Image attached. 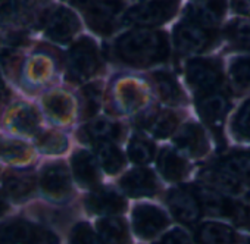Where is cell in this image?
Masks as SVG:
<instances>
[{
  "instance_id": "6da1fadb",
  "label": "cell",
  "mask_w": 250,
  "mask_h": 244,
  "mask_svg": "<svg viewBox=\"0 0 250 244\" xmlns=\"http://www.w3.org/2000/svg\"><path fill=\"white\" fill-rule=\"evenodd\" d=\"M169 46L168 39L164 33L142 28L134 30L116 41L118 58L131 66H150L159 63L168 58Z\"/></svg>"
},
{
  "instance_id": "7a4b0ae2",
  "label": "cell",
  "mask_w": 250,
  "mask_h": 244,
  "mask_svg": "<svg viewBox=\"0 0 250 244\" xmlns=\"http://www.w3.org/2000/svg\"><path fill=\"white\" fill-rule=\"evenodd\" d=\"M0 244H58V237L36 224L14 219L0 224Z\"/></svg>"
},
{
  "instance_id": "3957f363",
  "label": "cell",
  "mask_w": 250,
  "mask_h": 244,
  "mask_svg": "<svg viewBox=\"0 0 250 244\" xmlns=\"http://www.w3.org/2000/svg\"><path fill=\"white\" fill-rule=\"evenodd\" d=\"M180 0H149L131 8L125 21L139 27H155L168 22L178 12Z\"/></svg>"
},
{
  "instance_id": "277c9868",
  "label": "cell",
  "mask_w": 250,
  "mask_h": 244,
  "mask_svg": "<svg viewBox=\"0 0 250 244\" xmlns=\"http://www.w3.org/2000/svg\"><path fill=\"white\" fill-rule=\"evenodd\" d=\"M71 3L83 11L91 30L100 34H110L121 11L119 0H71Z\"/></svg>"
},
{
  "instance_id": "5b68a950",
  "label": "cell",
  "mask_w": 250,
  "mask_h": 244,
  "mask_svg": "<svg viewBox=\"0 0 250 244\" xmlns=\"http://www.w3.org/2000/svg\"><path fill=\"white\" fill-rule=\"evenodd\" d=\"M100 68V58L93 40L84 37L77 41L68 55V69L71 78L83 81L93 77Z\"/></svg>"
},
{
  "instance_id": "8992f818",
  "label": "cell",
  "mask_w": 250,
  "mask_h": 244,
  "mask_svg": "<svg viewBox=\"0 0 250 244\" xmlns=\"http://www.w3.org/2000/svg\"><path fill=\"white\" fill-rule=\"evenodd\" d=\"M187 81L190 87L202 94L212 93L222 81L221 63L216 59H193L187 65Z\"/></svg>"
},
{
  "instance_id": "52a82bcc",
  "label": "cell",
  "mask_w": 250,
  "mask_h": 244,
  "mask_svg": "<svg viewBox=\"0 0 250 244\" xmlns=\"http://www.w3.org/2000/svg\"><path fill=\"white\" fill-rule=\"evenodd\" d=\"M175 47L183 53H200L213 41V33L209 28L186 21L177 25L174 31Z\"/></svg>"
},
{
  "instance_id": "ba28073f",
  "label": "cell",
  "mask_w": 250,
  "mask_h": 244,
  "mask_svg": "<svg viewBox=\"0 0 250 244\" xmlns=\"http://www.w3.org/2000/svg\"><path fill=\"white\" fill-rule=\"evenodd\" d=\"M168 206L172 215L183 224H194L199 221L203 209L196 191L186 187H178L169 191Z\"/></svg>"
},
{
  "instance_id": "9c48e42d",
  "label": "cell",
  "mask_w": 250,
  "mask_h": 244,
  "mask_svg": "<svg viewBox=\"0 0 250 244\" xmlns=\"http://www.w3.org/2000/svg\"><path fill=\"white\" fill-rule=\"evenodd\" d=\"M168 225L167 213L152 204H140L133 212L134 232L142 238H152Z\"/></svg>"
},
{
  "instance_id": "30bf717a",
  "label": "cell",
  "mask_w": 250,
  "mask_h": 244,
  "mask_svg": "<svg viewBox=\"0 0 250 244\" xmlns=\"http://www.w3.org/2000/svg\"><path fill=\"white\" fill-rule=\"evenodd\" d=\"M43 193L53 200H65L71 194V178L63 163H52L46 166L40 178Z\"/></svg>"
},
{
  "instance_id": "8fae6325",
  "label": "cell",
  "mask_w": 250,
  "mask_h": 244,
  "mask_svg": "<svg viewBox=\"0 0 250 244\" xmlns=\"http://www.w3.org/2000/svg\"><path fill=\"white\" fill-rule=\"evenodd\" d=\"M228 109H229L228 99L218 91L202 94V99L197 102V110L202 119L215 131L221 130Z\"/></svg>"
},
{
  "instance_id": "7c38bea8",
  "label": "cell",
  "mask_w": 250,
  "mask_h": 244,
  "mask_svg": "<svg viewBox=\"0 0 250 244\" xmlns=\"http://www.w3.org/2000/svg\"><path fill=\"white\" fill-rule=\"evenodd\" d=\"M80 30V21L77 15L66 9V8H58L52 17L47 21V36L58 43H66L69 41Z\"/></svg>"
},
{
  "instance_id": "4fadbf2b",
  "label": "cell",
  "mask_w": 250,
  "mask_h": 244,
  "mask_svg": "<svg viewBox=\"0 0 250 244\" xmlns=\"http://www.w3.org/2000/svg\"><path fill=\"white\" fill-rule=\"evenodd\" d=\"M121 188L131 197L153 196L158 190L155 175L147 169H134L125 174L119 181Z\"/></svg>"
},
{
  "instance_id": "5bb4252c",
  "label": "cell",
  "mask_w": 250,
  "mask_h": 244,
  "mask_svg": "<svg viewBox=\"0 0 250 244\" xmlns=\"http://www.w3.org/2000/svg\"><path fill=\"white\" fill-rule=\"evenodd\" d=\"M175 144L194 158L203 156L209 150V142L206 139V134L203 128L197 124H187L181 127L175 136Z\"/></svg>"
},
{
  "instance_id": "9a60e30c",
  "label": "cell",
  "mask_w": 250,
  "mask_h": 244,
  "mask_svg": "<svg viewBox=\"0 0 250 244\" xmlns=\"http://www.w3.org/2000/svg\"><path fill=\"white\" fill-rule=\"evenodd\" d=\"M225 0H205L199 5H191L187 8V18L200 27L210 28L216 25L225 14Z\"/></svg>"
},
{
  "instance_id": "2e32d148",
  "label": "cell",
  "mask_w": 250,
  "mask_h": 244,
  "mask_svg": "<svg viewBox=\"0 0 250 244\" xmlns=\"http://www.w3.org/2000/svg\"><path fill=\"white\" fill-rule=\"evenodd\" d=\"M85 206L93 213L100 215H116L125 210L127 202L122 196L110 190H100L90 194L85 200Z\"/></svg>"
},
{
  "instance_id": "e0dca14e",
  "label": "cell",
  "mask_w": 250,
  "mask_h": 244,
  "mask_svg": "<svg viewBox=\"0 0 250 244\" xmlns=\"http://www.w3.org/2000/svg\"><path fill=\"white\" fill-rule=\"evenodd\" d=\"M72 171L75 180L83 187H96L99 183V171L94 158L85 152H77L72 156Z\"/></svg>"
},
{
  "instance_id": "ac0fdd59",
  "label": "cell",
  "mask_w": 250,
  "mask_h": 244,
  "mask_svg": "<svg viewBox=\"0 0 250 244\" xmlns=\"http://www.w3.org/2000/svg\"><path fill=\"white\" fill-rule=\"evenodd\" d=\"M5 191L15 200L27 199L36 185V177L27 171H9L3 180Z\"/></svg>"
},
{
  "instance_id": "d6986e66",
  "label": "cell",
  "mask_w": 250,
  "mask_h": 244,
  "mask_svg": "<svg viewBox=\"0 0 250 244\" xmlns=\"http://www.w3.org/2000/svg\"><path fill=\"white\" fill-rule=\"evenodd\" d=\"M97 235L102 244H128V226L119 218H104L97 224Z\"/></svg>"
},
{
  "instance_id": "ffe728a7",
  "label": "cell",
  "mask_w": 250,
  "mask_h": 244,
  "mask_svg": "<svg viewBox=\"0 0 250 244\" xmlns=\"http://www.w3.org/2000/svg\"><path fill=\"white\" fill-rule=\"evenodd\" d=\"M196 238L199 244H235L237 240L232 228L219 222L202 224L197 229Z\"/></svg>"
},
{
  "instance_id": "44dd1931",
  "label": "cell",
  "mask_w": 250,
  "mask_h": 244,
  "mask_svg": "<svg viewBox=\"0 0 250 244\" xmlns=\"http://www.w3.org/2000/svg\"><path fill=\"white\" fill-rule=\"evenodd\" d=\"M116 100H118V106L122 110L131 112V110L139 109L145 103L146 93L139 82L127 80V81H122L121 84H118Z\"/></svg>"
},
{
  "instance_id": "7402d4cb",
  "label": "cell",
  "mask_w": 250,
  "mask_h": 244,
  "mask_svg": "<svg viewBox=\"0 0 250 244\" xmlns=\"http://www.w3.org/2000/svg\"><path fill=\"white\" fill-rule=\"evenodd\" d=\"M80 136L83 137V140L87 142L91 140L97 143H104V142L115 140L116 137L121 136V125L107 119H96L81 130Z\"/></svg>"
},
{
  "instance_id": "603a6c76",
  "label": "cell",
  "mask_w": 250,
  "mask_h": 244,
  "mask_svg": "<svg viewBox=\"0 0 250 244\" xmlns=\"http://www.w3.org/2000/svg\"><path fill=\"white\" fill-rule=\"evenodd\" d=\"M187 162L174 150L164 149L159 155V171L168 181H180L187 174Z\"/></svg>"
},
{
  "instance_id": "cb8c5ba5",
  "label": "cell",
  "mask_w": 250,
  "mask_h": 244,
  "mask_svg": "<svg viewBox=\"0 0 250 244\" xmlns=\"http://www.w3.org/2000/svg\"><path fill=\"white\" fill-rule=\"evenodd\" d=\"M196 194L205 212H208L209 215H215V216H227L231 199H227L218 190L209 188V187L197 188Z\"/></svg>"
},
{
  "instance_id": "d4e9b609",
  "label": "cell",
  "mask_w": 250,
  "mask_h": 244,
  "mask_svg": "<svg viewBox=\"0 0 250 244\" xmlns=\"http://www.w3.org/2000/svg\"><path fill=\"white\" fill-rule=\"evenodd\" d=\"M155 82H156V88L161 94V97L169 103V104H181L186 102V96L181 91L178 82L175 81V78L168 74V72H156L153 75Z\"/></svg>"
},
{
  "instance_id": "484cf974",
  "label": "cell",
  "mask_w": 250,
  "mask_h": 244,
  "mask_svg": "<svg viewBox=\"0 0 250 244\" xmlns=\"http://www.w3.org/2000/svg\"><path fill=\"white\" fill-rule=\"evenodd\" d=\"M97 159H99L102 168L109 175L118 174L122 169L124 163H125L124 162V155L110 142H104V143L97 144Z\"/></svg>"
},
{
  "instance_id": "4316f807",
  "label": "cell",
  "mask_w": 250,
  "mask_h": 244,
  "mask_svg": "<svg viewBox=\"0 0 250 244\" xmlns=\"http://www.w3.org/2000/svg\"><path fill=\"white\" fill-rule=\"evenodd\" d=\"M11 122L14 130L25 134H34L40 125V116L34 107L22 104L14 112Z\"/></svg>"
},
{
  "instance_id": "83f0119b",
  "label": "cell",
  "mask_w": 250,
  "mask_h": 244,
  "mask_svg": "<svg viewBox=\"0 0 250 244\" xmlns=\"http://www.w3.org/2000/svg\"><path fill=\"white\" fill-rule=\"evenodd\" d=\"M149 131L156 139H167L178 127V118L172 112H161L153 115L147 122Z\"/></svg>"
},
{
  "instance_id": "f1b7e54d",
  "label": "cell",
  "mask_w": 250,
  "mask_h": 244,
  "mask_svg": "<svg viewBox=\"0 0 250 244\" xmlns=\"http://www.w3.org/2000/svg\"><path fill=\"white\" fill-rule=\"evenodd\" d=\"M229 82L235 93H244L250 88V58L234 61L229 69Z\"/></svg>"
},
{
  "instance_id": "f546056e",
  "label": "cell",
  "mask_w": 250,
  "mask_h": 244,
  "mask_svg": "<svg viewBox=\"0 0 250 244\" xmlns=\"http://www.w3.org/2000/svg\"><path fill=\"white\" fill-rule=\"evenodd\" d=\"M44 106H46V110L50 113V116H53L55 119H59V121L69 119L72 109H74L72 100L69 99V96H66L63 93L49 94L44 99Z\"/></svg>"
},
{
  "instance_id": "4dcf8cb0",
  "label": "cell",
  "mask_w": 250,
  "mask_h": 244,
  "mask_svg": "<svg viewBox=\"0 0 250 244\" xmlns=\"http://www.w3.org/2000/svg\"><path fill=\"white\" fill-rule=\"evenodd\" d=\"M128 156L134 163H147L155 156V146L145 137H133L128 144Z\"/></svg>"
},
{
  "instance_id": "1f68e13d",
  "label": "cell",
  "mask_w": 250,
  "mask_h": 244,
  "mask_svg": "<svg viewBox=\"0 0 250 244\" xmlns=\"http://www.w3.org/2000/svg\"><path fill=\"white\" fill-rule=\"evenodd\" d=\"M31 155L30 147L22 142L0 137V158L5 161H24Z\"/></svg>"
},
{
  "instance_id": "d6a6232c",
  "label": "cell",
  "mask_w": 250,
  "mask_h": 244,
  "mask_svg": "<svg viewBox=\"0 0 250 244\" xmlns=\"http://www.w3.org/2000/svg\"><path fill=\"white\" fill-rule=\"evenodd\" d=\"M228 218H231L237 225L250 229V199H238V200H229L228 207Z\"/></svg>"
},
{
  "instance_id": "836d02e7",
  "label": "cell",
  "mask_w": 250,
  "mask_h": 244,
  "mask_svg": "<svg viewBox=\"0 0 250 244\" xmlns=\"http://www.w3.org/2000/svg\"><path fill=\"white\" fill-rule=\"evenodd\" d=\"M228 40L240 49H250V21H237L227 28Z\"/></svg>"
},
{
  "instance_id": "e575fe53",
  "label": "cell",
  "mask_w": 250,
  "mask_h": 244,
  "mask_svg": "<svg viewBox=\"0 0 250 244\" xmlns=\"http://www.w3.org/2000/svg\"><path fill=\"white\" fill-rule=\"evenodd\" d=\"M232 131L237 139L250 142V100L246 102L237 112L232 121Z\"/></svg>"
},
{
  "instance_id": "d590c367",
  "label": "cell",
  "mask_w": 250,
  "mask_h": 244,
  "mask_svg": "<svg viewBox=\"0 0 250 244\" xmlns=\"http://www.w3.org/2000/svg\"><path fill=\"white\" fill-rule=\"evenodd\" d=\"M37 146L44 153H62L68 147V140L59 133H44L39 140Z\"/></svg>"
},
{
  "instance_id": "8d00e7d4",
  "label": "cell",
  "mask_w": 250,
  "mask_h": 244,
  "mask_svg": "<svg viewBox=\"0 0 250 244\" xmlns=\"http://www.w3.org/2000/svg\"><path fill=\"white\" fill-rule=\"evenodd\" d=\"M238 178L240 181H246L250 184V156L244 153L232 155L224 162Z\"/></svg>"
},
{
  "instance_id": "74e56055",
  "label": "cell",
  "mask_w": 250,
  "mask_h": 244,
  "mask_svg": "<svg viewBox=\"0 0 250 244\" xmlns=\"http://www.w3.org/2000/svg\"><path fill=\"white\" fill-rule=\"evenodd\" d=\"M69 243L71 244H102L99 235L85 222H80L74 226L71 237H69Z\"/></svg>"
},
{
  "instance_id": "f35d334b",
  "label": "cell",
  "mask_w": 250,
  "mask_h": 244,
  "mask_svg": "<svg viewBox=\"0 0 250 244\" xmlns=\"http://www.w3.org/2000/svg\"><path fill=\"white\" fill-rule=\"evenodd\" d=\"M100 106V88L96 84H90L83 88V113L84 116H93Z\"/></svg>"
},
{
  "instance_id": "ab89813d",
  "label": "cell",
  "mask_w": 250,
  "mask_h": 244,
  "mask_svg": "<svg viewBox=\"0 0 250 244\" xmlns=\"http://www.w3.org/2000/svg\"><path fill=\"white\" fill-rule=\"evenodd\" d=\"M158 244H191V240L184 229L175 228L168 234H165Z\"/></svg>"
},
{
  "instance_id": "60d3db41",
  "label": "cell",
  "mask_w": 250,
  "mask_h": 244,
  "mask_svg": "<svg viewBox=\"0 0 250 244\" xmlns=\"http://www.w3.org/2000/svg\"><path fill=\"white\" fill-rule=\"evenodd\" d=\"M21 55L15 53L14 50H5L2 53V62H3V66L6 68V71L9 74H12L14 71H18L20 69V58Z\"/></svg>"
},
{
  "instance_id": "b9f144b4",
  "label": "cell",
  "mask_w": 250,
  "mask_h": 244,
  "mask_svg": "<svg viewBox=\"0 0 250 244\" xmlns=\"http://www.w3.org/2000/svg\"><path fill=\"white\" fill-rule=\"evenodd\" d=\"M232 8L238 14L250 15V0H232Z\"/></svg>"
},
{
  "instance_id": "7bdbcfd3",
  "label": "cell",
  "mask_w": 250,
  "mask_h": 244,
  "mask_svg": "<svg viewBox=\"0 0 250 244\" xmlns=\"http://www.w3.org/2000/svg\"><path fill=\"white\" fill-rule=\"evenodd\" d=\"M47 72V63L43 59H39L33 65V74L36 78H43Z\"/></svg>"
},
{
  "instance_id": "ee69618b",
  "label": "cell",
  "mask_w": 250,
  "mask_h": 244,
  "mask_svg": "<svg viewBox=\"0 0 250 244\" xmlns=\"http://www.w3.org/2000/svg\"><path fill=\"white\" fill-rule=\"evenodd\" d=\"M9 209V204H8V200L0 194V216H3Z\"/></svg>"
},
{
  "instance_id": "f6af8a7d",
  "label": "cell",
  "mask_w": 250,
  "mask_h": 244,
  "mask_svg": "<svg viewBox=\"0 0 250 244\" xmlns=\"http://www.w3.org/2000/svg\"><path fill=\"white\" fill-rule=\"evenodd\" d=\"M6 96H8V91H6V87H5V84H3V81H2V78H0V106H2V103L5 102V99H6Z\"/></svg>"
},
{
  "instance_id": "bcb514c9",
  "label": "cell",
  "mask_w": 250,
  "mask_h": 244,
  "mask_svg": "<svg viewBox=\"0 0 250 244\" xmlns=\"http://www.w3.org/2000/svg\"><path fill=\"white\" fill-rule=\"evenodd\" d=\"M249 244H250V243H249Z\"/></svg>"
}]
</instances>
